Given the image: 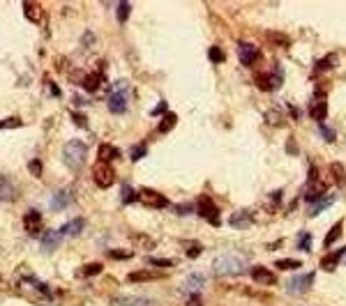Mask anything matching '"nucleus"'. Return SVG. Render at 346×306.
Segmentation results:
<instances>
[{"label": "nucleus", "mask_w": 346, "mask_h": 306, "mask_svg": "<svg viewBox=\"0 0 346 306\" xmlns=\"http://www.w3.org/2000/svg\"><path fill=\"white\" fill-rule=\"evenodd\" d=\"M247 270V258L238 256V253H222L212 262V272L217 276H238Z\"/></svg>", "instance_id": "obj_1"}, {"label": "nucleus", "mask_w": 346, "mask_h": 306, "mask_svg": "<svg viewBox=\"0 0 346 306\" xmlns=\"http://www.w3.org/2000/svg\"><path fill=\"white\" fill-rule=\"evenodd\" d=\"M130 92H132V86L127 83L125 79L115 81L113 86L109 88V110L113 113V116H122V113L127 110Z\"/></svg>", "instance_id": "obj_2"}, {"label": "nucleus", "mask_w": 346, "mask_h": 306, "mask_svg": "<svg viewBox=\"0 0 346 306\" xmlns=\"http://www.w3.org/2000/svg\"><path fill=\"white\" fill-rule=\"evenodd\" d=\"M85 157H88V147L83 141L74 138V141H67L62 147V161L70 171H81L85 164Z\"/></svg>", "instance_id": "obj_3"}, {"label": "nucleus", "mask_w": 346, "mask_h": 306, "mask_svg": "<svg viewBox=\"0 0 346 306\" xmlns=\"http://www.w3.org/2000/svg\"><path fill=\"white\" fill-rule=\"evenodd\" d=\"M92 180H95V184L100 186V189H109V186L115 182V173L109 164L97 161V164L92 166Z\"/></svg>", "instance_id": "obj_4"}, {"label": "nucleus", "mask_w": 346, "mask_h": 306, "mask_svg": "<svg viewBox=\"0 0 346 306\" xmlns=\"http://www.w3.org/2000/svg\"><path fill=\"white\" fill-rule=\"evenodd\" d=\"M139 201L146 207H152V210H164V207H169V198L162 196L160 191H155V189H141Z\"/></svg>", "instance_id": "obj_5"}, {"label": "nucleus", "mask_w": 346, "mask_h": 306, "mask_svg": "<svg viewBox=\"0 0 346 306\" xmlns=\"http://www.w3.org/2000/svg\"><path fill=\"white\" fill-rule=\"evenodd\" d=\"M311 283H314V272H305V274L293 276L291 281L286 283V290L291 292V295H300V292H305Z\"/></svg>", "instance_id": "obj_6"}, {"label": "nucleus", "mask_w": 346, "mask_h": 306, "mask_svg": "<svg viewBox=\"0 0 346 306\" xmlns=\"http://www.w3.org/2000/svg\"><path fill=\"white\" fill-rule=\"evenodd\" d=\"M111 306H160V304L155 299L139 297V295H118L111 299Z\"/></svg>", "instance_id": "obj_7"}, {"label": "nucleus", "mask_w": 346, "mask_h": 306, "mask_svg": "<svg viewBox=\"0 0 346 306\" xmlns=\"http://www.w3.org/2000/svg\"><path fill=\"white\" fill-rule=\"evenodd\" d=\"M199 214L206 221H210L212 226H219V210L210 198H199Z\"/></svg>", "instance_id": "obj_8"}, {"label": "nucleus", "mask_w": 346, "mask_h": 306, "mask_svg": "<svg viewBox=\"0 0 346 306\" xmlns=\"http://www.w3.org/2000/svg\"><path fill=\"white\" fill-rule=\"evenodd\" d=\"M70 203H72V191L70 189H60L49 198V210L51 212H62V210L70 207Z\"/></svg>", "instance_id": "obj_9"}, {"label": "nucleus", "mask_w": 346, "mask_h": 306, "mask_svg": "<svg viewBox=\"0 0 346 306\" xmlns=\"http://www.w3.org/2000/svg\"><path fill=\"white\" fill-rule=\"evenodd\" d=\"M238 58H240V62L245 67H249L259 60V49L254 44H249V42H240L238 44Z\"/></svg>", "instance_id": "obj_10"}, {"label": "nucleus", "mask_w": 346, "mask_h": 306, "mask_svg": "<svg viewBox=\"0 0 346 306\" xmlns=\"http://www.w3.org/2000/svg\"><path fill=\"white\" fill-rule=\"evenodd\" d=\"M60 242H62L60 231H46L44 235H42V240H40V246H42V251L51 253V251H55V249L60 246Z\"/></svg>", "instance_id": "obj_11"}, {"label": "nucleus", "mask_w": 346, "mask_h": 306, "mask_svg": "<svg viewBox=\"0 0 346 306\" xmlns=\"http://www.w3.org/2000/svg\"><path fill=\"white\" fill-rule=\"evenodd\" d=\"M23 228L25 233H30V235H37V231L42 228V214L37 210H28L23 214Z\"/></svg>", "instance_id": "obj_12"}, {"label": "nucleus", "mask_w": 346, "mask_h": 306, "mask_svg": "<svg viewBox=\"0 0 346 306\" xmlns=\"http://www.w3.org/2000/svg\"><path fill=\"white\" fill-rule=\"evenodd\" d=\"M83 228H85V219H72V221H67L65 226L62 228H58L60 231V235L62 237H76V235H81L83 233Z\"/></svg>", "instance_id": "obj_13"}, {"label": "nucleus", "mask_w": 346, "mask_h": 306, "mask_svg": "<svg viewBox=\"0 0 346 306\" xmlns=\"http://www.w3.org/2000/svg\"><path fill=\"white\" fill-rule=\"evenodd\" d=\"M203 286H206V276H203V274H190L185 279V283H182V292L194 295V292H199Z\"/></svg>", "instance_id": "obj_14"}, {"label": "nucleus", "mask_w": 346, "mask_h": 306, "mask_svg": "<svg viewBox=\"0 0 346 306\" xmlns=\"http://www.w3.org/2000/svg\"><path fill=\"white\" fill-rule=\"evenodd\" d=\"M97 157H100L102 164H109V161L118 159V157H120V152H118V147H115V145L104 143V145H100V150H97Z\"/></svg>", "instance_id": "obj_15"}, {"label": "nucleus", "mask_w": 346, "mask_h": 306, "mask_svg": "<svg viewBox=\"0 0 346 306\" xmlns=\"http://www.w3.org/2000/svg\"><path fill=\"white\" fill-rule=\"evenodd\" d=\"M100 83H102V74H85L83 79H81V86H83L85 92H97L100 90Z\"/></svg>", "instance_id": "obj_16"}, {"label": "nucleus", "mask_w": 346, "mask_h": 306, "mask_svg": "<svg viewBox=\"0 0 346 306\" xmlns=\"http://www.w3.org/2000/svg\"><path fill=\"white\" fill-rule=\"evenodd\" d=\"M251 276H254V281L263 283V286H275L277 283V279L266 270V267H256V270H251Z\"/></svg>", "instance_id": "obj_17"}, {"label": "nucleus", "mask_w": 346, "mask_h": 306, "mask_svg": "<svg viewBox=\"0 0 346 306\" xmlns=\"http://www.w3.org/2000/svg\"><path fill=\"white\" fill-rule=\"evenodd\" d=\"M229 223H231L233 228H249V226H251V214H249L247 210L236 212V214L229 219Z\"/></svg>", "instance_id": "obj_18"}, {"label": "nucleus", "mask_w": 346, "mask_h": 306, "mask_svg": "<svg viewBox=\"0 0 346 306\" xmlns=\"http://www.w3.org/2000/svg\"><path fill=\"white\" fill-rule=\"evenodd\" d=\"M14 198V184L7 177H0V201H12Z\"/></svg>", "instance_id": "obj_19"}, {"label": "nucleus", "mask_w": 346, "mask_h": 306, "mask_svg": "<svg viewBox=\"0 0 346 306\" xmlns=\"http://www.w3.org/2000/svg\"><path fill=\"white\" fill-rule=\"evenodd\" d=\"M335 198H337L335 194H328V196H323L321 201H316V203H319V205H314V207H311V210H309V214H321L323 210H328V207H330L332 203H335Z\"/></svg>", "instance_id": "obj_20"}, {"label": "nucleus", "mask_w": 346, "mask_h": 306, "mask_svg": "<svg viewBox=\"0 0 346 306\" xmlns=\"http://www.w3.org/2000/svg\"><path fill=\"white\" fill-rule=\"evenodd\" d=\"M102 272V265L100 262H90V265H83L79 270V276L81 279H88V276H95V274H100Z\"/></svg>", "instance_id": "obj_21"}, {"label": "nucleus", "mask_w": 346, "mask_h": 306, "mask_svg": "<svg viewBox=\"0 0 346 306\" xmlns=\"http://www.w3.org/2000/svg\"><path fill=\"white\" fill-rule=\"evenodd\" d=\"M281 83H284V74H281V67H277V69L270 74V83H268L266 88H268V90H277Z\"/></svg>", "instance_id": "obj_22"}, {"label": "nucleus", "mask_w": 346, "mask_h": 306, "mask_svg": "<svg viewBox=\"0 0 346 306\" xmlns=\"http://www.w3.org/2000/svg\"><path fill=\"white\" fill-rule=\"evenodd\" d=\"M328 116V106L326 101H319V104H311V118H316V120H323V118Z\"/></svg>", "instance_id": "obj_23"}, {"label": "nucleus", "mask_w": 346, "mask_h": 306, "mask_svg": "<svg viewBox=\"0 0 346 306\" xmlns=\"http://www.w3.org/2000/svg\"><path fill=\"white\" fill-rule=\"evenodd\" d=\"M120 201H122V205H130V203L134 201V189H132V184H122V189H120Z\"/></svg>", "instance_id": "obj_24"}, {"label": "nucleus", "mask_w": 346, "mask_h": 306, "mask_svg": "<svg viewBox=\"0 0 346 306\" xmlns=\"http://www.w3.org/2000/svg\"><path fill=\"white\" fill-rule=\"evenodd\" d=\"M150 279H157V274H150V272H134V274H130V281L132 283L150 281Z\"/></svg>", "instance_id": "obj_25"}, {"label": "nucleus", "mask_w": 346, "mask_h": 306, "mask_svg": "<svg viewBox=\"0 0 346 306\" xmlns=\"http://www.w3.org/2000/svg\"><path fill=\"white\" fill-rule=\"evenodd\" d=\"M130 12H132L130 3H120V5H118V23H125V21L130 19Z\"/></svg>", "instance_id": "obj_26"}, {"label": "nucleus", "mask_w": 346, "mask_h": 306, "mask_svg": "<svg viewBox=\"0 0 346 306\" xmlns=\"http://www.w3.org/2000/svg\"><path fill=\"white\" fill-rule=\"evenodd\" d=\"M208 55H210V60H212V62H224V51H222L219 46H210Z\"/></svg>", "instance_id": "obj_27"}, {"label": "nucleus", "mask_w": 346, "mask_h": 306, "mask_svg": "<svg viewBox=\"0 0 346 306\" xmlns=\"http://www.w3.org/2000/svg\"><path fill=\"white\" fill-rule=\"evenodd\" d=\"M109 256L115 258V260H130V258H132V251H122V249H111Z\"/></svg>", "instance_id": "obj_28"}, {"label": "nucleus", "mask_w": 346, "mask_h": 306, "mask_svg": "<svg viewBox=\"0 0 346 306\" xmlns=\"http://www.w3.org/2000/svg\"><path fill=\"white\" fill-rule=\"evenodd\" d=\"M309 233H300V237H298V249H302V251H309L311 244H309Z\"/></svg>", "instance_id": "obj_29"}, {"label": "nucleus", "mask_w": 346, "mask_h": 306, "mask_svg": "<svg viewBox=\"0 0 346 306\" xmlns=\"http://www.w3.org/2000/svg\"><path fill=\"white\" fill-rule=\"evenodd\" d=\"M146 155H148V147H146V145H134V150L130 152L132 161H139L141 157H146Z\"/></svg>", "instance_id": "obj_30"}, {"label": "nucleus", "mask_w": 346, "mask_h": 306, "mask_svg": "<svg viewBox=\"0 0 346 306\" xmlns=\"http://www.w3.org/2000/svg\"><path fill=\"white\" fill-rule=\"evenodd\" d=\"M300 260H279L277 262V270H298Z\"/></svg>", "instance_id": "obj_31"}, {"label": "nucleus", "mask_w": 346, "mask_h": 306, "mask_svg": "<svg viewBox=\"0 0 346 306\" xmlns=\"http://www.w3.org/2000/svg\"><path fill=\"white\" fill-rule=\"evenodd\" d=\"M28 171H30L35 177H40L42 175V161L40 159H33L30 164H28Z\"/></svg>", "instance_id": "obj_32"}, {"label": "nucleus", "mask_w": 346, "mask_h": 306, "mask_svg": "<svg viewBox=\"0 0 346 306\" xmlns=\"http://www.w3.org/2000/svg\"><path fill=\"white\" fill-rule=\"evenodd\" d=\"M341 235V223H337V226H335V231H330V233H328V240H326V246H330L332 244V242H335L337 240V237H339Z\"/></svg>", "instance_id": "obj_33"}, {"label": "nucleus", "mask_w": 346, "mask_h": 306, "mask_svg": "<svg viewBox=\"0 0 346 306\" xmlns=\"http://www.w3.org/2000/svg\"><path fill=\"white\" fill-rule=\"evenodd\" d=\"M319 131H321V136H323V138H326V141H328V143H332V141H335V131H332V129H330V127L321 125V129H319Z\"/></svg>", "instance_id": "obj_34"}, {"label": "nucleus", "mask_w": 346, "mask_h": 306, "mask_svg": "<svg viewBox=\"0 0 346 306\" xmlns=\"http://www.w3.org/2000/svg\"><path fill=\"white\" fill-rule=\"evenodd\" d=\"M164 113H169V104H166V101H160V104L152 108V116H164Z\"/></svg>", "instance_id": "obj_35"}, {"label": "nucleus", "mask_w": 346, "mask_h": 306, "mask_svg": "<svg viewBox=\"0 0 346 306\" xmlns=\"http://www.w3.org/2000/svg\"><path fill=\"white\" fill-rule=\"evenodd\" d=\"M173 125H176V116H171V113H169V120L164 118V122L160 125V131H169Z\"/></svg>", "instance_id": "obj_36"}, {"label": "nucleus", "mask_w": 346, "mask_h": 306, "mask_svg": "<svg viewBox=\"0 0 346 306\" xmlns=\"http://www.w3.org/2000/svg\"><path fill=\"white\" fill-rule=\"evenodd\" d=\"M72 122H76L81 129H85V127H88V120H85L83 116H79V113H72Z\"/></svg>", "instance_id": "obj_37"}, {"label": "nucleus", "mask_w": 346, "mask_h": 306, "mask_svg": "<svg viewBox=\"0 0 346 306\" xmlns=\"http://www.w3.org/2000/svg\"><path fill=\"white\" fill-rule=\"evenodd\" d=\"M173 212H176V214H192V212H194V207H192V205H176V207H173Z\"/></svg>", "instance_id": "obj_38"}, {"label": "nucleus", "mask_w": 346, "mask_h": 306, "mask_svg": "<svg viewBox=\"0 0 346 306\" xmlns=\"http://www.w3.org/2000/svg\"><path fill=\"white\" fill-rule=\"evenodd\" d=\"M148 262H150V265H157V267H171L173 265L171 260H160V258H148Z\"/></svg>", "instance_id": "obj_39"}, {"label": "nucleus", "mask_w": 346, "mask_h": 306, "mask_svg": "<svg viewBox=\"0 0 346 306\" xmlns=\"http://www.w3.org/2000/svg\"><path fill=\"white\" fill-rule=\"evenodd\" d=\"M21 120H3L0 122V129H5V127H19Z\"/></svg>", "instance_id": "obj_40"}, {"label": "nucleus", "mask_w": 346, "mask_h": 306, "mask_svg": "<svg viewBox=\"0 0 346 306\" xmlns=\"http://www.w3.org/2000/svg\"><path fill=\"white\" fill-rule=\"evenodd\" d=\"M51 88V95H53V97H60V88H58V86H49Z\"/></svg>", "instance_id": "obj_41"}]
</instances>
